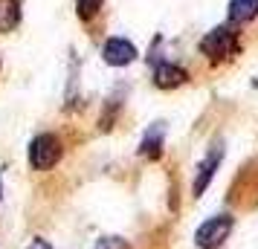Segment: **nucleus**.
Wrapping results in <instances>:
<instances>
[{
  "mask_svg": "<svg viewBox=\"0 0 258 249\" xmlns=\"http://www.w3.org/2000/svg\"><path fill=\"white\" fill-rule=\"evenodd\" d=\"M61 154H64V148H61L58 136L55 133H41L29 145V165L35 171H49V168H55Z\"/></svg>",
  "mask_w": 258,
  "mask_h": 249,
  "instance_id": "obj_1",
  "label": "nucleus"
},
{
  "mask_svg": "<svg viewBox=\"0 0 258 249\" xmlns=\"http://www.w3.org/2000/svg\"><path fill=\"white\" fill-rule=\"evenodd\" d=\"M235 49H238V38H235L232 29H226V26H218V29H212L209 35L200 41V52L212 61H223L235 55Z\"/></svg>",
  "mask_w": 258,
  "mask_h": 249,
  "instance_id": "obj_2",
  "label": "nucleus"
},
{
  "mask_svg": "<svg viewBox=\"0 0 258 249\" xmlns=\"http://www.w3.org/2000/svg\"><path fill=\"white\" fill-rule=\"evenodd\" d=\"M229 232H232V217L229 214H218V217H209L195 232V243L200 249H218L229 237Z\"/></svg>",
  "mask_w": 258,
  "mask_h": 249,
  "instance_id": "obj_3",
  "label": "nucleus"
},
{
  "mask_svg": "<svg viewBox=\"0 0 258 249\" xmlns=\"http://www.w3.org/2000/svg\"><path fill=\"white\" fill-rule=\"evenodd\" d=\"M102 55H105V61L110 67H128L131 61L137 58V47L131 41H125V38H110L105 44V49H102Z\"/></svg>",
  "mask_w": 258,
  "mask_h": 249,
  "instance_id": "obj_4",
  "label": "nucleus"
},
{
  "mask_svg": "<svg viewBox=\"0 0 258 249\" xmlns=\"http://www.w3.org/2000/svg\"><path fill=\"white\" fill-rule=\"evenodd\" d=\"M221 156H223V151H221V148H215V151H212V154L198 165V177H195V186H191L195 197H200V194L206 191V186L212 183L215 171H218V165H221Z\"/></svg>",
  "mask_w": 258,
  "mask_h": 249,
  "instance_id": "obj_5",
  "label": "nucleus"
},
{
  "mask_svg": "<svg viewBox=\"0 0 258 249\" xmlns=\"http://www.w3.org/2000/svg\"><path fill=\"white\" fill-rule=\"evenodd\" d=\"M186 78H188L186 70L177 67V64H160V67L154 70V84H157L160 90H174V87H180Z\"/></svg>",
  "mask_w": 258,
  "mask_h": 249,
  "instance_id": "obj_6",
  "label": "nucleus"
},
{
  "mask_svg": "<svg viewBox=\"0 0 258 249\" xmlns=\"http://www.w3.org/2000/svg\"><path fill=\"white\" fill-rule=\"evenodd\" d=\"M21 24V0H0V32H15Z\"/></svg>",
  "mask_w": 258,
  "mask_h": 249,
  "instance_id": "obj_7",
  "label": "nucleus"
},
{
  "mask_svg": "<svg viewBox=\"0 0 258 249\" xmlns=\"http://www.w3.org/2000/svg\"><path fill=\"white\" fill-rule=\"evenodd\" d=\"M163 133H165V128L157 122L151 131L145 133V139H142V145H140V154L148 156V159H157V156H160V148H163Z\"/></svg>",
  "mask_w": 258,
  "mask_h": 249,
  "instance_id": "obj_8",
  "label": "nucleus"
},
{
  "mask_svg": "<svg viewBox=\"0 0 258 249\" xmlns=\"http://www.w3.org/2000/svg\"><path fill=\"white\" fill-rule=\"evenodd\" d=\"M229 18L235 24H246L258 18V0H232L229 3Z\"/></svg>",
  "mask_w": 258,
  "mask_h": 249,
  "instance_id": "obj_9",
  "label": "nucleus"
},
{
  "mask_svg": "<svg viewBox=\"0 0 258 249\" xmlns=\"http://www.w3.org/2000/svg\"><path fill=\"white\" fill-rule=\"evenodd\" d=\"M99 9H102V0H76V12L82 21H90Z\"/></svg>",
  "mask_w": 258,
  "mask_h": 249,
  "instance_id": "obj_10",
  "label": "nucleus"
},
{
  "mask_svg": "<svg viewBox=\"0 0 258 249\" xmlns=\"http://www.w3.org/2000/svg\"><path fill=\"white\" fill-rule=\"evenodd\" d=\"M96 249H131V246H128V240H122V237H102L96 243Z\"/></svg>",
  "mask_w": 258,
  "mask_h": 249,
  "instance_id": "obj_11",
  "label": "nucleus"
},
{
  "mask_svg": "<svg viewBox=\"0 0 258 249\" xmlns=\"http://www.w3.org/2000/svg\"><path fill=\"white\" fill-rule=\"evenodd\" d=\"M26 249H52V246H49V240H44V237H35Z\"/></svg>",
  "mask_w": 258,
  "mask_h": 249,
  "instance_id": "obj_12",
  "label": "nucleus"
},
{
  "mask_svg": "<svg viewBox=\"0 0 258 249\" xmlns=\"http://www.w3.org/2000/svg\"><path fill=\"white\" fill-rule=\"evenodd\" d=\"M0 194H3V186H0Z\"/></svg>",
  "mask_w": 258,
  "mask_h": 249,
  "instance_id": "obj_13",
  "label": "nucleus"
}]
</instances>
